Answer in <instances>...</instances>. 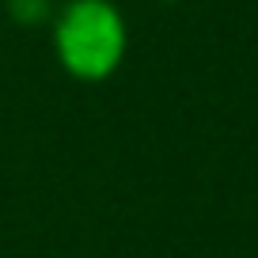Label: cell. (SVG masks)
I'll return each mask as SVG.
<instances>
[{"mask_svg": "<svg viewBox=\"0 0 258 258\" xmlns=\"http://www.w3.org/2000/svg\"><path fill=\"white\" fill-rule=\"evenodd\" d=\"M125 53V27L106 0H76L57 23V57L80 80H103Z\"/></svg>", "mask_w": 258, "mask_h": 258, "instance_id": "6da1fadb", "label": "cell"}, {"mask_svg": "<svg viewBox=\"0 0 258 258\" xmlns=\"http://www.w3.org/2000/svg\"><path fill=\"white\" fill-rule=\"evenodd\" d=\"M8 16L23 27H34L49 16V0H8Z\"/></svg>", "mask_w": 258, "mask_h": 258, "instance_id": "7a4b0ae2", "label": "cell"}]
</instances>
